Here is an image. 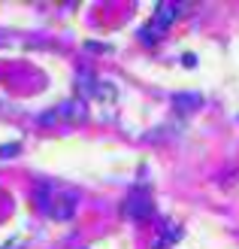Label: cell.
I'll list each match as a JSON object with an SVG mask.
<instances>
[{"mask_svg":"<svg viewBox=\"0 0 239 249\" xmlns=\"http://www.w3.org/2000/svg\"><path fill=\"white\" fill-rule=\"evenodd\" d=\"M18 152V143H6V146H0V158H12Z\"/></svg>","mask_w":239,"mask_h":249,"instance_id":"obj_6","label":"cell"},{"mask_svg":"<svg viewBox=\"0 0 239 249\" xmlns=\"http://www.w3.org/2000/svg\"><path fill=\"white\" fill-rule=\"evenodd\" d=\"M36 201H40L43 213H48L52 219H61V222L76 213V195L73 192H52V185H46V192Z\"/></svg>","mask_w":239,"mask_h":249,"instance_id":"obj_1","label":"cell"},{"mask_svg":"<svg viewBox=\"0 0 239 249\" xmlns=\"http://www.w3.org/2000/svg\"><path fill=\"white\" fill-rule=\"evenodd\" d=\"M175 107L179 109H197L200 107V94H175Z\"/></svg>","mask_w":239,"mask_h":249,"instance_id":"obj_5","label":"cell"},{"mask_svg":"<svg viewBox=\"0 0 239 249\" xmlns=\"http://www.w3.org/2000/svg\"><path fill=\"white\" fill-rule=\"evenodd\" d=\"M85 119V101L73 97V101H64L58 104L55 109L40 116V124H64V122H82Z\"/></svg>","mask_w":239,"mask_h":249,"instance_id":"obj_2","label":"cell"},{"mask_svg":"<svg viewBox=\"0 0 239 249\" xmlns=\"http://www.w3.org/2000/svg\"><path fill=\"white\" fill-rule=\"evenodd\" d=\"M175 12H179V6L175 3H160L158 9H155V18L148 21V28H152L155 34H163L173 24V18H175Z\"/></svg>","mask_w":239,"mask_h":249,"instance_id":"obj_4","label":"cell"},{"mask_svg":"<svg viewBox=\"0 0 239 249\" xmlns=\"http://www.w3.org/2000/svg\"><path fill=\"white\" fill-rule=\"evenodd\" d=\"M124 213H127L133 222H145V219H152V213H155V207H152V197H148L145 192H140V195H130L127 197V204H124Z\"/></svg>","mask_w":239,"mask_h":249,"instance_id":"obj_3","label":"cell"}]
</instances>
